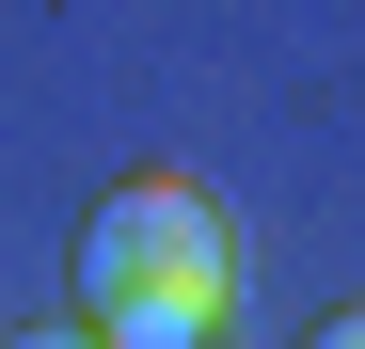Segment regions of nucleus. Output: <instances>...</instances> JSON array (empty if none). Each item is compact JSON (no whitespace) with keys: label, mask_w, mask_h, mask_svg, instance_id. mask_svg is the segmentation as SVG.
I'll use <instances>...</instances> for the list:
<instances>
[{"label":"nucleus","mask_w":365,"mask_h":349,"mask_svg":"<svg viewBox=\"0 0 365 349\" xmlns=\"http://www.w3.org/2000/svg\"><path fill=\"white\" fill-rule=\"evenodd\" d=\"M80 318L111 349H222L238 333V239L191 174H128L80 222Z\"/></svg>","instance_id":"1"},{"label":"nucleus","mask_w":365,"mask_h":349,"mask_svg":"<svg viewBox=\"0 0 365 349\" xmlns=\"http://www.w3.org/2000/svg\"><path fill=\"white\" fill-rule=\"evenodd\" d=\"M0 349H111V333H96V318H80V333H64V318H48V333H0Z\"/></svg>","instance_id":"2"},{"label":"nucleus","mask_w":365,"mask_h":349,"mask_svg":"<svg viewBox=\"0 0 365 349\" xmlns=\"http://www.w3.org/2000/svg\"><path fill=\"white\" fill-rule=\"evenodd\" d=\"M318 349H365V302H349V318H318Z\"/></svg>","instance_id":"3"}]
</instances>
